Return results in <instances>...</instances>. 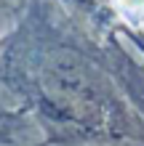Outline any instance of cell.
Wrapping results in <instances>:
<instances>
[{
  "label": "cell",
  "instance_id": "6da1fadb",
  "mask_svg": "<svg viewBox=\"0 0 144 146\" xmlns=\"http://www.w3.org/2000/svg\"><path fill=\"white\" fill-rule=\"evenodd\" d=\"M120 16L133 27H141L144 24V0H115Z\"/></svg>",
  "mask_w": 144,
  "mask_h": 146
}]
</instances>
